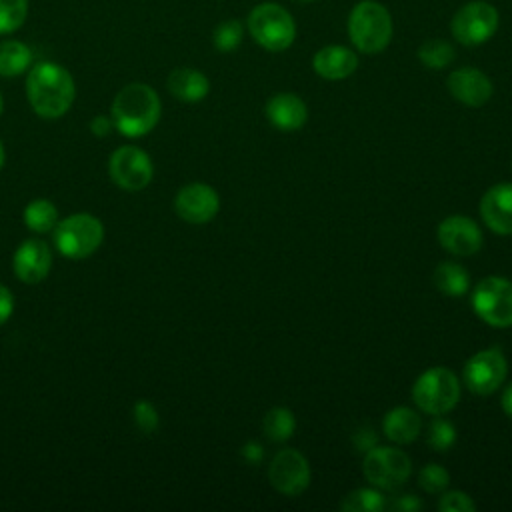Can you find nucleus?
I'll return each instance as SVG.
<instances>
[{
	"mask_svg": "<svg viewBox=\"0 0 512 512\" xmlns=\"http://www.w3.org/2000/svg\"><path fill=\"white\" fill-rule=\"evenodd\" d=\"M294 428H296V418L284 406H276L268 410L262 420V430L266 438L272 442H286L294 434Z\"/></svg>",
	"mask_w": 512,
	"mask_h": 512,
	"instance_id": "393cba45",
	"label": "nucleus"
},
{
	"mask_svg": "<svg viewBox=\"0 0 512 512\" xmlns=\"http://www.w3.org/2000/svg\"><path fill=\"white\" fill-rule=\"evenodd\" d=\"M28 0H0V36L12 34L26 22Z\"/></svg>",
	"mask_w": 512,
	"mask_h": 512,
	"instance_id": "cd10ccee",
	"label": "nucleus"
},
{
	"mask_svg": "<svg viewBox=\"0 0 512 512\" xmlns=\"http://www.w3.org/2000/svg\"><path fill=\"white\" fill-rule=\"evenodd\" d=\"M246 24L254 42L270 52L286 50L296 38V22L292 14L276 2H262L254 6Z\"/></svg>",
	"mask_w": 512,
	"mask_h": 512,
	"instance_id": "20e7f679",
	"label": "nucleus"
},
{
	"mask_svg": "<svg viewBox=\"0 0 512 512\" xmlns=\"http://www.w3.org/2000/svg\"><path fill=\"white\" fill-rule=\"evenodd\" d=\"M160 114V96L144 82H130L120 88L110 106L114 128L128 138H140L152 132L160 120Z\"/></svg>",
	"mask_w": 512,
	"mask_h": 512,
	"instance_id": "f03ea898",
	"label": "nucleus"
},
{
	"mask_svg": "<svg viewBox=\"0 0 512 512\" xmlns=\"http://www.w3.org/2000/svg\"><path fill=\"white\" fill-rule=\"evenodd\" d=\"M58 252L70 260H82L94 254L104 240L102 222L86 212L58 220L52 230Z\"/></svg>",
	"mask_w": 512,
	"mask_h": 512,
	"instance_id": "39448f33",
	"label": "nucleus"
},
{
	"mask_svg": "<svg viewBox=\"0 0 512 512\" xmlns=\"http://www.w3.org/2000/svg\"><path fill=\"white\" fill-rule=\"evenodd\" d=\"M438 244L454 256H472L482 248V230L468 216H448L438 224Z\"/></svg>",
	"mask_w": 512,
	"mask_h": 512,
	"instance_id": "4468645a",
	"label": "nucleus"
},
{
	"mask_svg": "<svg viewBox=\"0 0 512 512\" xmlns=\"http://www.w3.org/2000/svg\"><path fill=\"white\" fill-rule=\"evenodd\" d=\"M414 404L432 416L450 412L460 400V382L446 366H432L422 372L412 386Z\"/></svg>",
	"mask_w": 512,
	"mask_h": 512,
	"instance_id": "423d86ee",
	"label": "nucleus"
},
{
	"mask_svg": "<svg viewBox=\"0 0 512 512\" xmlns=\"http://www.w3.org/2000/svg\"><path fill=\"white\" fill-rule=\"evenodd\" d=\"M480 216L496 234H512V184L502 182L488 188L480 200Z\"/></svg>",
	"mask_w": 512,
	"mask_h": 512,
	"instance_id": "f3484780",
	"label": "nucleus"
},
{
	"mask_svg": "<svg viewBox=\"0 0 512 512\" xmlns=\"http://www.w3.org/2000/svg\"><path fill=\"white\" fill-rule=\"evenodd\" d=\"M500 406H502V410L512 418V384H508V386L504 388V394H502Z\"/></svg>",
	"mask_w": 512,
	"mask_h": 512,
	"instance_id": "58836bf2",
	"label": "nucleus"
},
{
	"mask_svg": "<svg viewBox=\"0 0 512 512\" xmlns=\"http://www.w3.org/2000/svg\"><path fill=\"white\" fill-rule=\"evenodd\" d=\"M432 280H434V286L446 296H462L470 288V278L466 268L456 262L438 264L434 268Z\"/></svg>",
	"mask_w": 512,
	"mask_h": 512,
	"instance_id": "5701e85b",
	"label": "nucleus"
},
{
	"mask_svg": "<svg viewBox=\"0 0 512 512\" xmlns=\"http://www.w3.org/2000/svg\"><path fill=\"white\" fill-rule=\"evenodd\" d=\"M422 428V420L418 412L408 406H396L386 412L382 420V430L388 440L394 444H410L418 438Z\"/></svg>",
	"mask_w": 512,
	"mask_h": 512,
	"instance_id": "412c9836",
	"label": "nucleus"
},
{
	"mask_svg": "<svg viewBox=\"0 0 512 512\" xmlns=\"http://www.w3.org/2000/svg\"><path fill=\"white\" fill-rule=\"evenodd\" d=\"M240 454L246 462L250 464H258L264 456V448L258 444V442H246L242 448H240Z\"/></svg>",
	"mask_w": 512,
	"mask_h": 512,
	"instance_id": "4c0bfd02",
	"label": "nucleus"
},
{
	"mask_svg": "<svg viewBox=\"0 0 512 512\" xmlns=\"http://www.w3.org/2000/svg\"><path fill=\"white\" fill-rule=\"evenodd\" d=\"M508 374V362L498 348H486L470 356L464 364L462 376L470 392L488 396L496 392Z\"/></svg>",
	"mask_w": 512,
	"mask_h": 512,
	"instance_id": "9b49d317",
	"label": "nucleus"
},
{
	"mask_svg": "<svg viewBox=\"0 0 512 512\" xmlns=\"http://www.w3.org/2000/svg\"><path fill=\"white\" fill-rule=\"evenodd\" d=\"M26 98L40 118H60L70 110L76 98L74 78L56 62H36L26 76Z\"/></svg>",
	"mask_w": 512,
	"mask_h": 512,
	"instance_id": "f257e3e1",
	"label": "nucleus"
},
{
	"mask_svg": "<svg viewBox=\"0 0 512 512\" xmlns=\"http://www.w3.org/2000/svg\"><path fill=\"white\" fill-rule=\"evenodd\" d=\"M300 2H314V0H300Z\"/></svg>",
	"mask_w": 512,
	"mask_h": 512,
	"instance_id": "79ce46f5",
	"label": "nucleus"
},
{
	"mask_svg": "<svg viewBox=\"0 0 512 512\" xmlns=\"http://www.w3.org/2000/svg\"><path fill=\"white\" fill-rule=\"evenodd\" d=\"M472 308L488 326H512V282L502 276L480 280L472 292Z\"/></svg>",
	"mask_w": 512,
	"mask_h": 512,
	"instance_id": "0eeeda50",
	"label": "nucleus"
},
{
	"mask_svg": "<svg viewBox=\"0 0 512 512\" xmlns=\"http://www.w3.org/2000/svg\"><path fill=\"white\" fill-rule=\"evenodd\" d=\"M12 268L18 280L26 284L42 282L52 268V252L40 238L24 240L12 258Z\"/></svg>",
	"mask_w": 512,
	"mask_h": 512,
	"instance_id": "2eb2a0df",
	"label": "nucleus"
},
{
	"mask_svg": "<svg viewBox=\"0 0 512 512\" xmlns=\"http://www.w3.org/2000/svg\"><path fill=\"white\" fill-rule=\"evenodd\" d=\"M498 28V10L482 0H474L458 8L452 16L450 32L464 46L484 44Z\"/></svg>",
	"mask_w": 512,
	"mask_h": 512,
	"instance_id": "1a4fd4ad",
	"label": "nucleus"
},
{
	"mask_svg": "<svg viewBox=\"0 0 512 512\" xmlns=\"http://www.w3.org/2000/svg\"><path fill=\"white\" fill-rule=\"evenodd\" d=\"M456 442V428L450 420L436 416L428 428V444L436 452H446Z\"/></svg>",
	"mask_w": 512,
	"mask_h": 512,
	"instance_id": "7c9ffc66",
	"label": "nucleus"
},
{
	"mask_svg": "<svg viewBox=\"0 0 512 512\" xmlns=\"http://www.w3.org/2000/svg\"><path fill=\"white\" fill-rule=\"evenodd\" d=\"M386 508L398 510V512H416V510L422 508V502H420V498L414 496V494H400V496H396L394 500L386 502Z\"/></svg>",
	"mask_w": 512,
	"mask_h": 512,
	"instance_id": "72a5a7b5",
	"label": "nucleus"
},
{
	"mask_svg": "<svg viewBox=\"0 0 512 512\" xmlns=\"http://www.w3.org/2000/svg\"><path fill=\"white\" fill-rule=\"evenodd\" d=\"M4 166V146H2V140H0V170Z\"/></svg>",
	"mask_w": 512,
	"mask_h": 512,
	"instance_id": "ea45409f",
	"label": "nucleus"
},
{
	"mask_svg": "<svg viewBox=\"0 0 512 512\" xmlns=\"http://www.w3.org/2000/svg\"><path fill=\"white\" fill-rule=\"evenodd\" d=\"M438 510H442V512H474L476 502L462 490H450L446 494L442 492Z\"/></svg>",
	"mask_w": 512,
	"mask_h": 512,
	"instance_id": "473e14b6",
	"label": "nucleus"
},
{
	"mask_svg": "<svg viewBox=\"0 0 512 512\" xmlns=\"http://www.w3.org/2000/svg\"><path fill=\"white\" fill-rule=\"evenodd\" d=\"M352 442H354V446H356V450H358V452H368L370 448H374V446H376L378 436L374 434V430H372V428L362 426L358 432H354Z\"/></svg>",
	"mask_w": 512,
	"mask_h": 512,
	"instance_id": "f704fd0d",
	"label": "nucleus"
},
{
	"mask_svg": "<svg viewBox=\"0 0 512 512\" xmlns=\"http://www.w3.org/2000/svg\"><path fill=\"white\" fill-rule=\"evenodd\" d=\"M348 36L362 54H378L392 40V16L376 0L358 2L348 16Z\"/></svg>",
	"mask_w": 512,
	"mask_h": 512,
	"instance_id": "7ed1b4c3",
	"label": "nucleus"
},
{
	"mask_svg": "<svg viewBox=\"0 0 512 512\" xmlns=\"http://www.w3.org/2000/svg\"><path fill=\"white\" fill-rule=\"evenodd\" d=\"M244 38V26L240 20H224L212 32L214 48L220 52H232Z\"/></svg>",
	"mask_w": 512,
	"mask_h": 512,
	"instance_id": "c85d7f7f",
	"label": "nucleus"
},
{
	"mask_svg": "<svg viewBox=\"0 0 512 512\" xmlns=\"http://www.w3.org/2000/svg\"><path fill=\"white\" fill-rule=\"evenodd\" d=\"M174 210L188 224H206L218 214L220 198L212 186L192 182L178 190L174 198Z\"/></svg>",
	"mask_w": 512,
	"mask_h": 512,
	"instance_id": "ddd939ff",
	"label": "nucleus"
},
{
	"mask_svg": "<svg viewBox=\"0 0 512 512\" xmlns=\"http://www.w3.org/2000/svg\"><path fill=\"white\" fill-rule=\"evenodd\" d=\"M2 110H4V100H2V94H0V114H2Z\"/></svg>",
	"mask_w": 512,
	"mask_h": 512,
	"instance_id": "a19ab883",
	"label": "nucleus"
},
{
	"mask_svg": "<svg viewBox=\"0 0 512 512\" xmlns=\"http://www.w3.org/2000/svg\"><path fill=\"white\" fill-rule=\"evenodd\" d=\"M108 174L112 182L128 192L144 190L154 174L150 156L138 146H120L110 154Z\"/></svg>",
	"mask_w": 512,
	"mask_h": 512,
	"instance_id": "9d476101",
	"label": "nucleus"
},
{
	"mask_svg": "<svg viewBox=\"0 0 512 512\" xmlns=\"http://www.w3.org/2000/svg\"><path fill=\"white\" fill-rule=\"evenodd\" d=\"M112 128H114V122H112V118L110 116H94L92 120H90V132L94 134V136H108L110 132H112Z\"/></svg>",
	"mask_w": 512,
	"mask_h": 512,
	"instance_id": "e433bc0d",
	"label": "nucleus"
},
{
	"mask_svg": "<svg viewBox=\"0 0 512 512\" xmlns=\"http://www.w3.org/2000/svg\"><path fill=\"white\" fill-rule=\"evenodd\" d=\"M268 480L276 492L284 496H298L310 484L308 460L294 448H282L274 454L268 466Z\"/></svg>",
	"mask_w": 512,
	"mask_h": 512,
	"instance_id": "f8f14e48",
	"label": "nucleus"
},
{
	"mask_svg": "<svg viewBox=\"0 0 512 512\" xmlns=\"http://www.w3.org/2000/svg\"><path fill=\"white\" fill-rule=\"evenodd\" d=\"M166 88L176 100L186 102V104H194V102H200L208 96L210 82L196 68H176L168 74Z\"/></svg>",
	"mask_w": 512,
	"mask_h": 512,
	"instance_id": "aec40b11",
	"label": "nucleus"
},
{
	"mask_svg": "<svg viewBox=\"0 0 512 512\" xmlns=\"http://www.w3.org/2000/svg\"><path fill=\"white\" fill-rule=\"evenodd\" d=\"M312 68L320 78L344 80L358 68V56L346 46L330 44L320 48L312 58Z\"/></svg>",
	"mask_w": 512,
	"mask_h": 512,
	"instance_id": "6ab92c4d",
	"label": "nucleus"
},
{
	"mask_svg": "<svg viewBox=\"0 0 512 512\" xmlns=\"http://www.w3.org/2000/svg\"><path fill=\"white\" fill-rule=\"evenodd\" d=\"M14 312V296L10 288L0 284V324H4Z\"/></svg>",
	"mask_w": 512,
	"mask_h": 512,
	"instance_id": "c9c22d12",
	"label": "nucleus"
},
{
	"mask_svg": "<svg viewBox=\"0 0 512 512\" xmlns=\"http://www.w3.org/2000/svg\"><path fill=\"white\" fill-rule=\"evenodd\" d=\"M454 46L446 40H428L418 48V60L432 68V70H440L446 68L452 60H454Z\"/></svg>",
	"mask_w": 512,
	"mask_h": 512,
	"instance_id": "bb28decb",
	"label": "nucleus"
},
{
	"mask_svg": "<svg viewBox=\"0 0 512 512\" xmlns=\"http://www.w3.org/2000/svg\"><path fill=\"white\" fill-rule=\"evenodd\" d=\"M132 416H134V424L142 434H154L158 430L160 418H158V410L154 408L152 402L148 400H138L132 408Z\"/></svg>",
	"mask_w": 512,
	"mask_h": 512,
	"instance_id": "2f4dec72",
	"label": "nucleus"
},
{
	"mask_svg": "<svg viewBox=\"0 0 512 512\" xmlns=\"http://www.w3.org/2000/svg\"><path fill=\"white\" fill-rule=\"evenodd\" d=\"M450 484V474L444 466L430 462L418 472V486L428 494H442Z\"/></svg>",
	"mask_w": 512,
	"mask_h": 512,
	"instance_id": "c756f323",
	"label": "nucleus"
},
{
	"mask_svg": "<svg viewBox=\"0 0 512 512\" xmlns=\"http://www.w3.org/2000/svg\"><path fill=\"white\" fill-rule=\"evenodd\" d=\"M32 66V50L20 40L0 42V76L14 78L28 72Z\"/></svg>",
	"mask_w": 512,
	"mask_h": 512,
	"instance_id": "4be33fe9",
	"label": "nucleus"
},
{
	"mask_svg": "<svg viewBox=\"0 0 512 512\" xmlns=\"http://www.w3.org/2000/svg\"><path fill=\"white\" fill-rule=\"evenodd\" d=\"M266 118L282 132L300 130L308 120V108L304 100L292 92L274 94L266 104Z\"/></svg>",
	"mask_w": 512,
	"mask_h": 512,
	"instance_id": "a211bd4d",
	"label": "nucleus"
},
{
	"mask_svg": "<svg viewBox=\"0 0 512 512\" xmlns=\"http://www.w3.org/2000/svg\"><path fill=\"white\" fill-rule=\"evenodd\" d=\"M344 512H382L386 510V498L376 488H356L340 500Z\"/></svg>",
	"mask_w": 512,
	"mask_h": 512,
	"instance_id": "a878e982",
	"label": "nucleus"
},
{
	"mask_svg": "<svg viewBox=\"0 0 512 512\" xmlns=\"http://www.w3.org/2000/svg\"><path fill=\"white\" fill-rule=\"evenodd\" d=\"M362 472L372 486L380 490H392L408 480L412 472V460L400 448L374 446L364 456Z\"/></svg>",
	"mask_w": 512,
	"mask_h": 512,
	"instance_id": "6e6552de",
	"label": "nucleus"
},
{
	"mask_svg": "<svg viewBox=\"0 0 512 512\" xmlns=\"http://www.w3.org/2000/svg\"><path fill=\"white\" fill-rule=\"evenodd\" d=\"M446 84H448V92L458 102H462L464 106H472V108L484 106L492 98V92H494L490 78L482 70L472 68V66L454 70L448 76Z\"/></svg>",
	"mask_w": 512,
	"mask_h": 512,
	"instance_id": "dca6fc26",
	"label": "nucleus"
},
{
	"mask_svg": "<svg viewBox=\"0 0 512 512\" xmlns=\"http://www.w3.org/2000/svg\"><path fill=\"white\" fill-rule=\"evenodd\" d=\"M22 218H24V224L28 230H32L36 234H44V232L54 230V226L58 222V208L46 198H36L26 204Z\"/></svg>",
	"mask_w": 512,
	"mask_h": 512,
	"instance_id": "b1692460",
	"label": "nucleus"
}]
</instances>
